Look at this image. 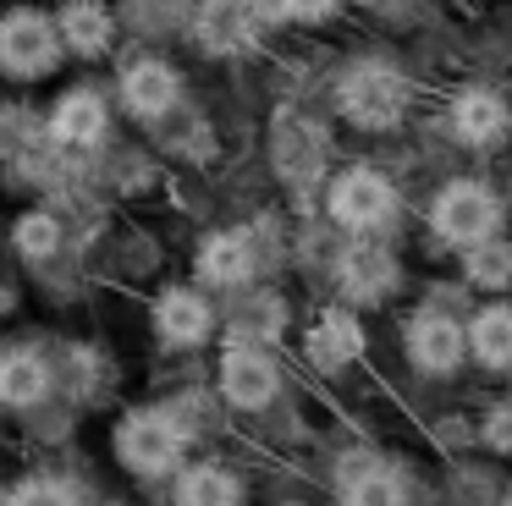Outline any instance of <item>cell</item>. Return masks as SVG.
<instances>
[{"label": "cell", "mask_w": 512, "mask_h": 506, "mask_svg": "<svg viewBox=\"0 0 512 506\" xmlns=\"http://www.w3.org/2000/svg\"><path fill=\"white\" fill-rule=\"evenodd\" d=\"M111 451L133 479H171V473H182L188 435L166 407H127L111 429Z\"/></svg>", "instance_id": "cell-1"}, {"label": "cell", "mask_w": 512, "mask_h": 506, "mask_svg": "<svg viewBox=\"0 0 512 506\" xmlns=\"http://www.w3.org/2000/svg\"><path fill=\"white\" fill-rule=\"evenodd\" d=\"M408 99H413L408 77H402L391 61H375V55L353 61L342 77H336V110H342L358 132H391L402 116H408Z\"/></svg>", "instance_id": "cell-2"}, {"label": "cell", "mask_w": 512, "mask_h": 506, "mask_svg": "<svg viewBox=\"0 0 512 506\" xmlns=\"http://www.w3.org/2000/svg\"><path fill=\"white\" fill-rule=\"evenodd\" d=\"M61 33L56 11L45 6H6L0 11V77L6 83H45L61 72Z\"/></svg>", "instance_id": "cell-3"}, {"label": "cell", "mask_w": 512, "mask_h": 506, "mask_svg": "<svg viewBox=\"0 0 512 506\" xmlns=\"http://www.w3.org/2000/svg\"><path fill=\"white\" fill-rule=\"evenodd\" d=\"M325 209L353 237H375V231H386L397 220L402 198H397L386 171H375V165H347V171H336L331 193H325Z\"/></svg>", "instance_id": "cell-4"}, {"label": "cell", "mask_w": 512, "mask_h": 506, "mask_svg": "<svg viewBox=\"0 0 512 506\" xmlns=\"http://www.w3.org/2000/svg\"><path fill=\"white\" fill-rule=\"evenodd\" d=\"M45 138L56 143L61 154H94L105 138H111V94L94 83H72L56 94V105L45 110Z\"/></svg>", "instance_id": "cell-5"}, {"label": "cell", "mask_w": 512, "mask_h": 506, "mask_svg": "<svg viewBox=\"0 0 512 506\" xmlns=\"http://www.w3.org/2000/svg\"><path fill=\"white\" fill-rule=\"evenodd\" d=\"M496 226H501V198L485 182L463 176V182H446L430 198V231L452 248H474V242L496 237Z\"/></svg>", "instance_id": "cell-6"}, {"label": "cell", "mask_w": 512, "mask_h": 506, "mask_svg": "<svg viewBox=\"0 0 512 506\" xmlns=\"http://www.w3.org/2000/svg\"><path fill=\"white\" fill-rule=\"evenodd\" d=\"M215 391L226 407L237 413H265L281 396V363L265 347H248V341H226L221 363H215Z\"/></svg>", "instance_id": "cell-7"}, {"label": "cell", "mask_w": 512, "mask_h": 506, "mask_svg": "<svg viewBox=\"0 0 512 506\" xmlns=\"http://www.w3.org/2000/svg\"><path fill=\"white\" fill-rule=\"evenodd\" d=\"M116 99L133 121L155 127L171 110L182 105V72L166 61V55H127L122 72H116Z\"/></svg>", "instance_id": "cell-8"}, {"label": "cell", "mask_w": 512, "mask_h": 506, "mask_svg": "<svg viewBox=\"0 0 512 506\" xmlns=\"http://www.w3.org/2000/svg\"><path fill=\"white\" fill-rule=\"evenodd\" d=\"M270 160H276V176L287 187H314L325 176V160H331V138H325L320 121L281 110L276 127H270Z\"/></svg>", "instance_id": "cell-9"}, {"label": "cell", "mask_w": 512, "mask_h": 506, "mask_svg": "<svg viewBox=\"0 0 512 506\" xmlns=\"http://www.w3.org/2000/svg\"><path fill=\"white\" fill-rule=\"evenodd\" d=\"M402 347H408V363L419 374H457L468 358V330L446 308H419L402 325Z\"/></svg>", "instance_id": "cell-10"}, {"label": "cell", "mask_w": 512, "mask_h": 506, "mask_svg": "<svg viewBox=\"0 0 512 506\" xmlns=\"http://www.w3.org/2000/svg\"><path fill=\"white\" fill-rule=\"evenodd\" d=\"M397 253L380 237H353L336 253V286H342L353 303H380V297L397 292Z\"/></svg>", "instance_id": "cell-11"}, {"label": "cell", "mask_w": 512, "mask_h": 506, "mask_svg": "<svg viewBox=\"0 0 512 506\" xmlns=\"http://www.w3.org/2000/svg\"><path fill=\"white\" fill-rule=\"evenodd\" d=\"M149 319H155V336L166 341V347H204V341L215 336V303L199 286H182V281L160 286Z\"/></svg>", "instance_id": "cell-12"}, {"label": "cell", "mask_w": 512, "mask_h": 506, "mask_svg": "<svg viewBox=\"0 0 512 506\" xmlns=\"http://www.w3.org/2000/svg\"><path fill=\"white\" fill-rule=\"evenodd\" d=\"M188 28H193V44L204 55H215V61H232V55L254 50V39H259L243 0H193Z\"/></svg>", "instance_id": "cell-13"}, {"label": "cell", "mask_w": 512, "mask_h": 506, "mask_svg": "<svg viewBox=\"0 0 512 506\" xmlns=\"http://www.w3.org/2000/svg\"><path fill=\"white\" fill-rule=\"evenodd\" d=\"M336 490L342 506H408V479L375 451H347L336 462Z\"/></svg>", "instance_id": "cell-14"}, {"label": "cell", "mask_w": 512, "mask_h": 506, "mask_svg": "<svg viewBox=\"0 0 512 506\" xmlns=\"http://www.w3.org/2000/svg\"><path fill=\"white\" fill-rule=\"evenodd\" d=\"M116 28H122V22H116L111 0H61V6H56L61 50L78 55V61H100V55H111Z\"/></svg>", "instance_id": "cell-15"}, {"label": "cell", "mask_w": 512, "mask_h": 506, "mask_svg": "<svg viewBox=\"0 0 512 506\" xmlns=\"http://www.w3.org/2000/svg\"><path fill=\"white\" fill-rule=\"evenodd\" d=\"M193 270H199V281L215 286V292H237V286L254 281L259 248H254L248 231H210V237L199 242V253H193Z\"/></svg>", "instance_id": "cell-16"}, {"label": "cell", "mask_w": 512, "mask_h": 506, "mask_svg": "<svg viewBox=\"0 0 512 506\" xmlns=\"http://www.w3.org/2000/svg\"><path fill=\"white\" fill-rule=\"evenodd\" d=\"M56 391V369L39 347H0V407L6 413H34Z\"/></svg>", "instance_id": "cell-17"}, {"label": "cell", "mask_w": 512, "mask_h": 506, "mask_svg": "<svg viewBox=\"0 0 512 506\" xmlns=\"http://www.w3.org/2000/svg\"><path fill=\"white\" fill-rule=\"evenodd\" d=\"M446 121H452L457 143H468V149H490V143L507 138L512 110H507V99L490 94V88H463V94L452 99V110H446Z\"/></svg>", "instance_id": "cell-18"}, {"label": "cell", "mask_w": 512, "mask_h": 506, "mask_svg": "<svg viewBox=\"0 0 512 506\" xmlns=\"http://www.w3.org/2000/svg\"><path fill=\"white\" fill-rule=\"evenodd\" d=\"M358 352H364V325H358L347 308H325V314L309 325V336H303V358H309L320 374L347 369Z\"/></svg>", "instance_id": "cell-19"}, {"label": "cell", "mask_w": 512, "mask_h": 506, "mask_svg": "<svg viewBox=\"0 0 512 506\" xmlns=\"http://www.w3.org/2000/svg\"><path fill=\"white\" fill-rule=\"evenodd\" d=\"M6 237H12V253L23 264H50V259H61V248H67V226H61L56 209H23Z\"/></svg>", "instance_id": "cell-20"}, {"label": "cell", "mask_w": 512, "mask_h": 506, "mask_svg": "<svg viewBox=\"0 0 512 506\" xmlns=\"http://www.w3.org/2000/svg\"><path fill=\"white\" fill-rule=\"evenodd\" d=\"M226 330H232V341L265 347V341H276L281 330H287V303H281L276 292H243L237 308L226 314Z\"/></svg>", "instance_id": "cell-21"}, {"label": "cell", "mask_w": 512, "mask_h": 506, "mask_svg": "<svg viewBox=\"0 0 512 506\" xmlns=\"http://www.w3.org/2000/svg\"><path fill=\"white\" fill-rule=\"evenodd\" d=\"M468 358L485 369H512V303H490L468 319Z\"/></svg>", "instance_id": "cell-22"}, {"label": "cell", "mask_w": 512, "mask_h": 506, "mask_svg": "<svg viewBox=\"0 0 512 506\" xmlns=\"http://www.w3.org/2000/svg\"><path fill=\"white\" fill-rule=\"evenodd\" d=\"M243 501V479L226 462H193L177 473V506H237Z\"/></svg>", "instance_id": "cell-23"}, {"label": "cell", "mask_w": 512, "mask_h": 506, "mask_svg": "<svg viewBox=\"0 0 512 506\" xmlns=\"http://www.w3.org/2000/svg\"><path fill=\"white\" fill-rule=\"evenodd\" d=\"M193 17V0H116V22L138 39H171Z\"/></svg>", "instance_id": "cell-24"}, {"label": "cell", "mask_w": 512, "mask_h": 506, "mask_svg": "<svg viewBox=\"0 0 512 506\" xmlns=\"http://www.w3.org/2000/svg\"><path fill=\"white\" fill-rule=\"evenodd\" d=\"M463 275H468V286H479V292L512 286V242L507 237H485V242H474V248H463Z\"/></svg>", "instance_id": "cell-25"}, {"label": "cell", "mask_w": 512, "mask_h": 506, "mask_svg": "<svg viewBox=\"0 0 512 506\" xmlns=\"http://www.w3.org/2000/svg\"><path fill=\"white\" fill-rule=\"evenodd\" d=\"M0 506H83V495L61 473H28V479H17L12 490L0 495Z\"/></svg>", "instance_id": "cell-26"}, {"label": "cell", "mask_w": 512, "mask_h": 506, "mask_svg": "<svg viewBox=\"0 0 512 506\" xmlns=\"http://www.w3.org/2000/svg\"><path fill=\"white\" fill-rule=\"evenodd\" d=\"M485 446L501 451V457H512V402H501L485 413Z\"/></svg>", "instance_id": "cell-27"}, {"label": "cell", "mask_w": 512, "mask_h": 506, "mask_svg": "<svg viewBox=\"0 0 512 506\" xmlns=\"http://www.w3.org/2000/svg\"><path fill=\"white\" fill-rule=\"evenodd\" d=\"M248 17H254V28H281V22H292V0H243Z\"/></svg>", "instance_id": "cell-28"}, {"label": "cell", "mask_w": 512, "mask_h": 506, "mask_svg": "<svg viewBox=\"0 0 512 506\" xmlns=\"http://www.w3.org/2000/svg\"><path fill=\"white\" fill-rule=\"evenodd\" d=\"M347 0H292V17L298 22H325V17H336Z\"/></svg>", "instance_id": "cell-29"}, {"label": "cell", "mask_w": 512, "mask_h": 506, "mask_svg": "<svg viewBox=\"0 0 512 506\" xmlns=\"http://www.w3.org/2000/svg\"><path fill=\"white\" fill-rule=\"evenodd\" d=\"M501 506H512V490H507V495H501Z\"/></svg>", "instance_id": "cell-30"}, {"label": "cell", "mask_w": 512, "mask_h": 506, "mask_svg": "<svg viewBox=\"0 0 512 506\" xmlns=\"http://www.w3.org/2000/svg\"><path fill=\"white\" fill-rule=\"evenodd\" d=\"M281 506H303V501H281Z\"/></svg>", "instance_id": "cell-31"}, {"label": "cell", "mask_w": 512, "mask_h": 506, "mask_svg": "<svg viewBox=\"0 0 512 506\" xmlns=\"http://www.w3.org/2000/svg\"><path fill=\"white\" fill-rule=\"evenodd\" d=\"M237 506H248V501H237Z\"/></svg>", "instance_id": "cell-32"}]
</instances>
